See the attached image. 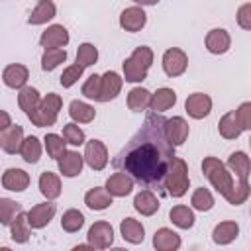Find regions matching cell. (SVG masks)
Returning a JSON list of instances; mask_svg holds the SVG:
<instances>
[{"label": "cell", "mask_w": 251, "mask_h": 251, "mask_svg": "<svg viewBox=\"0 0 251 251\" xmlns=\"http://www.w3.org/2000/svg\"><path fill=\"white\" fill-rule=\"evenodd\" d=\"M175 159V145L165 131V118L157 112L149 114L131 139L114 159V169L131 176L141 188L165 194L163 180Z\"/></svg>", "instance_id": "cell-1"}, {"label": "cell", "mask_w": 251, "mask_h": 251, "mask_svg": "<svg viewBox=\"0 0 251 251\" xmlns=\"http://www.w3.org/2000/svg\"><path fill=\"white\" fill-rule=\"evenodd\" d=\"M153 63V51L147 45H139L124 61V78L127 82H141L147 78V71Z\"/></svg>", "instance_id": "cell-2"}, {"label": "cell", "mask_w": 251, "mask_h": 251, "mask_svg": "<svg viewBox=\"0 0 251 251\" xmlns=\"http://www.w3.org/2000/svg\"><path fill=\"white\" fill-rule=\"evenodd\" d=\"M202 173L206 175V178L212 182V186L224 196L227 198L233 190V178H231V173L226 169V165L216 159V157H206L202 161Z\"/></svg>", "instance_id": "cell-3"}, {"label": "cell", "mask_w": 251, "mask_h": 251, "mask_svg": "<svg viewBox=\"0 0 251 251\" xmlns=\"http://www.w3.org/2000/svg\"><path fill=\"white\" fill-rule=\"evenodd\" d=\"M63 108V98L55 92H49L45 94L39 104L35 106V110H31L27 114L29 122L37 127H47V126H53L57 122V116H59V110Z\"/></svg>", "instance_id": "cell-4"}, {"label": "cell", "mask_w": 251, "mask_h": 251, "mask_svg": "<svg viewBox=\"0 0 251 251\" xmlns=\"http://www.w3.org/2000/svg\"><path fill=\"white\" fill-rule=\"evenodd\" d=\"M188 184H190V178H188V165L175 157L167 175H165V180H163V188H165V194L173 196V198H180L186 194L188 190Z\"/></svg>", "instance_id": "cell-5"}, {"label": "cell", "mask_w": 251, "mask_h": 251, "mask_svg": "<svg viewBox=\"0 0 251 251\" xmlns=\"http://www.w3.org/2000/svg\"><path fill=\"white\" fill-rule=\"evenodd\" d=\"M188 67V57L182 49L178 47H171L163 53V71L167 73V76L175 78L180 76Z\"/></svg>", "instance_id": "cell-6"}, {"label": "cell", "mask_w": 251, "mask_h": 251, "mask_svg": "<svg viewBox=\"0 0 251 251\" xmlns=\"http://www.w3.org/2000/svg\"><path fill=\"white\" fill-rule=\"evenodd\" d=\"M84 143H86V147H84L82 159L86 161V165L92 171H102L108 165V149H106V145L100 139H90V141H84Z\"/></svg>", "instance_id": "cell-7"}, {"label": "cell", "mask_w": 251, "mask_h": 251, "mask_svg": "<svg viewBox=\"0 0 251 251\" xmlns=\"http://www.w3.org/2000/svg\"><path fill=\"white\" fill-rule=\"evenodd\" d=\"M86 237L92 249H108L114 243V229L108 222H96L90 226Z\"/></svg>", "instance_id": "cell-8"}, {"label": "cell", "mask_w": 251, "mask_h": 251, "mask_svg": "<svg viewBox=\"0 0 251 251\" xmlns=\"http://www.w3.org/2000/svg\"><path fill=\"white\" fill-rule=\"evenodd\" d=\"M55 212H57V204L51 202V200L41 202V204H35V206L27 212L29 227H33V229H41V227H45V226L53 220Z\"/></svg>", "instance_id": "cell-9"}, {"label": "cell", "mask_w": 251, "mask_h": 251, "mask_svg": "<svg viewBox=\"0 0 251 251\" xmlns=\"http://www.w3.org/2000/svg\"><path fill=\"white\" fill-rule=\"evenodd\" d=\"M124 78L116 73V71H106L100 76V94H98V102H110L114 100L120 90H122Z\"/></svg>", "instance_id": "cell-10"}, {"label": "cell", "mask_w": 251, "mask_h": 251, "mask_svg": "<svg viewBox=\"0 0 251 251\" xmlns=\"http://www.w3.org/2000/svg\"><path fill=\"white\" fill-rule=\"evenodd\" d=\"M184 110L188 112L190 118L202 120V118H206V116L210 114V110H212V98H210L208 94H204V92H194V94H190V96L186 98Z\"/></svg>", "instance_id": "cell-11"}, {"label": "cell", "mask_w": 251, "mask_h": 251, "mask_svg": "<svg viewBox=\"0 0 251 251\" xmlns=\"http://www.w3.org/2000/svg\"><path fill=\"white\" fill-rule=\"evenodd\" d=\"M39 43H41V47H43V49H57V47H65V45L69 43V31H67L63 25L53 24V25H49V27L41 33Z\"/></svg>", "instance_id": "cell-12"}, {"label": "cell", "mask_w": 251, "mask_h": 251, "mask_svg": "<svg viewBox=\"0 0 251 251\" xmlns=\"http://www.w3.org/2000/svg\"><path fill=\"white\" fill-rule=\"evenodd\" d=\"M147 22V14L139 6H129L120 14V25L126 31H139Z\"/></svg>", "instance_id": "cell-13"}, {"label": "cell", "mask_w": 251, "mask_h": 251, "mask_svg": "<svg viewBox=\"0 0 251 251\" xmlns=\"http://www.w3.org/2000/svg\"><path fill=\"white\" fill-rule=\"evenodd\" d=\"M165 131H167V137H169V141L176 147V145H182L184 141H186V137H188V124H186V120L184 118H180V116H175V118H169V120H165Z\"/></svg>", "instance_id": "cell-14"}, {"label": "cell", "mask_w": 251, "mask_h": 251, "mask_svg": "<svg viewBox=\"0 0 251 251\" xmlns=\"http://www.w3.org/2000/svg\"><path fill=\"white\" fill-rule=\"evenodd\" d=\"M57 161H59V173L63 176H69V178L78 176L82 171V165H84L82 155L76 151H65Z\"/></svg>", "instance_id": "cell-15"}, {"label": "cell", "mask_w": 251, "mask_h": 251, "mask_svg": "<svg viewBox=\"0 0 251 251\" xmlns=\"http://www.w3.org/2000/svg\"><path fill=\"white\" fill-rule=\"evenodd\" d=\"M27 78H29V71L25 65H20V63L8 65L2 73V80L8 88H24Z\"/></svg>", "instance_id": "cell-16"}, {"label": "cell", "mask_w": 251, "mask_h": 251, "mask_svg": "<svg viewBox=\"0 0 251 251\" xmlns=\"http://www.w3.org/2000/svg\"><path fill=\"white\" fill-rule=\"evenodd\" d=\"M133 180H131V176H127L126 173H122V171H118V173H114L108 180H106V190L112 194V196H118V198H122V196H127V194H131V190H133Z\"/></svg>", "instance_id": "cell-17"}, {"label": "cell", "mask_w": 251, "mask_h": 251, "mask_svg": "<svg viewBox=\"0 0 251 251\" xmlns=\"http://www.w3.org/2000/svg\"><path fill=\"white\" fill-rule=\"evenodd\" d=\"M22 141H24V127L22 126H8L4 131H2V135H0V147L6 151V153H10V155H14V153H20V145H22Z\"/></svg>", "instance_id": "cell-18"}, {"label": "cell", "mask_w": 251, "mask_h": 251, "mask_svg": "<svg viewBox=\"0 0 251 251\" xmlns=\"http://www.w3.org/2000/svg\"><path fill=\"white\" fill-rule=\"evenodd\" d=\"M2 186L12 192H24L29 186V175L24 169H8L2 175Z\"/></svg>", "instance_id": "cell-19"}, {"label": "cell", "mask_w": 251, "mask_h": 251, "mask_svg": "<svg viewBox=\"0 0 251 251\" xmlns=\"http://www.w3.org/2000/svg\"><path fill=\"white\" fill-rule=\"evenodd\" d=\"M153 247L157 251H176L180 247V235L169 227H159L153 235Z\"/></svg>", "instance_id": "cell-20"}, {"label": "cell", "mask_w": 251, "mask_h": 251, "mask_svg": "<svg viewBox=\"0 0 251 251\" xmlns=\"http://www.w3.org/2000/svg\"><path fill=\"white\" fill-rule=\"evenodd\" d=\"M231 45V37L226 29L222 27H216V29H210L208 35H206V49L214 55H220V53H226Z\"/></svg>", "instance_id": "cell-21"}, {"label": "cell", "mask_w": 251, "mask_h": 251, "mask_svg": "<svg viewBox=\"0 0 251 251\" xmlns=\"http://www.w3.org/2000/svg\"><path fill=\"white\" fill-rule=\"evenodd\" d=\"M159 198L153 194V190H141L135 194L133 198V208L141 214V216H153L157 210H159Z\"/></svg>", "instance_id": "cell-22"}, {"label": "cell", "mask_w": 251, "mask_h": 251, "mask_svg": "<svg viewBox=\"0 0 251 251\" xmlns=\"http://www.w3.org/2000/svg\"><path fill=\"white\" fill-rule=\"evenodd\" d=\"M112 194L106 190V188H100V186H94L90 188L86 194H84V204L90 208V210H106L108 206H112Z\"/></svg>", "instance_id": "cell-23"}, {"label": "cell", "mask_w": 251, "mask_h": 251, "mask_svg": "<svg viewBox=\"0 0 251 251\" xmlns=\"http://www.w3.org/2000/svg\"><path fill=\"white\" fill-rule=\"evenodd\" d=\"M120 233L126 241L129 243H141L145 239V227L141 226V222L133 220V218H124L120 224Z\"/></svg>", "instance_id": "cell-24"}, {"label": "cell", "mask_w": 251, "mask_h": 251, "mask_svg": "<svg viewBox=\"0 0 251 251\" xmlns=\"http://www.w3.org/2000/svg\"><path fill=\"white\" fill-rule=\"evenodd\" d=\"M57 14V8L53 4V0H39L37 6L31 10L27 22L31 25H41V24H47L49 20H53Z\"/></svg>", "instance_id": "cell-25"}, {"label": "cell", "mask_w": 251, "mask_h": 251, "mask_svg": "<svg viewBox=\"0 0 251 251\" xmlns=\"http://www.w3.org/2000/svg\"><path fill=\"white\" fill-rule=\"evenodd\" d=\"M39 192L47 200L59 198L61 196V178L55 173H51V171L41 173V176H39Z\"/></svg>", "instance_id": "cell-26"}, {"label": "cell", "mask_w": 251, "mask_h": 251, "mask_svg": "<svg viewBox=\"0 0 251 251\" xmlns=\"http://www.w3.org/2000/svg\"><path fill=\"white\" fill-rule=\"evenodd\" d=\"M175 102H176V94H175V90L163 86V88H159L155 94H151V104H149V108H151L153 112L161 114V112L173 108Z\"/></svg>", "instance_id": "cell-27"}, {"label": "cell", "mask_w": 251, "mask_h": 251, "mask_svg": "<svg viewBox=\"0 0 251 251\" xmlns=\"http://www.w3.org/2000/svg\"><path fill=\"white\" fill-rule=\"evenodd\" d=\"M237 233H239V226L235 222H220L212 231V239L218 245H227L237 237Z\"/></svg>", "instance_id": "cell-28"}, {"label": "cell", "mask_w": 251, "mask_h": 251, "mask_svg": "<svg viewBox=\"0 0 251 251\" xmlns=\"http://www.w3.org/2000/svg\"><path fill=\"white\" fill-rule=\"evenodd\" d=\"M227 167L237 175L239 180H247V178H249L251 163H249L247 153H243V151H233V153L227 157Z\"/></svg>", "instance_id": "cell-29"}, {"label": "cell", "mask_w": 251, "mask_h": 251, "mask_svg": "<svg viewBox=\"0 0 251 251\" xmlns=\"http://www.w3.org/2000/svg\"><path fill=\"white\" fill-rule=\"evenodd\" d=\"M69 116L78 124H90L96 116V110L82 100H73L69 104Z\"/></svg>", "instance_id": "cell-30"}, {"label": "cell", "mask_w": 251, "mask_h": 251, "mask_svg": "<svg viewBox=\"0 0 251 251\" xmlns=\"http://www.w3.org/2000/svg\"><path fill=\"white\" fill-rule=\"evenodd\" d=\"M169 218H171V222L176 226V227H180V229H190L192 226H194V212L188 208V206H182V204H178V206H173L171 208V212H169Z\"/></svg>", "instance_id": "cell-31"}, {"label": "cell", "mask_w": 251, "mask_h": 251, "mask_svg": "<svg viewBox=\"0 0 251 251\" xmlns=\"http://www.w3.org/2000/svg\"><path fill=\"white\" fill-rule=\"evenodd\" d=\"M20 155H22V159H24L25 163H29V165L37 163L39 157H41V143H39V139H37L35 135L24 137V141H22V145H20Z\"/></svg>", "instance_id": "cell-32"}, {"label": "cell", "mask_w": 251, "mask_h": 251, "mask_svg": "<svg viewBox=\"0 0 251 251\" xmlns=\"http://www.w3.org/2000/svg\"><path fill=\"white\" fill-rule=\"evenodd\" d=\"M149 104H151V92L147 88L135 86V88L129 90V94H127V106H129V110L143 112V110L149 108Z\"/></svg>", "instance_id": "cell-33"}, {"label": "cell", "mask_w": 251, "mask_h": 251, "mask_svg": "<svg viewBox=\"0 0 251 251\" xmlns=\"http://www.w3.org/2000/svg\"><path fill=\"white\" fill-rule=\"evenodd\" d=\"M218 131H220V135L226 137V139H237V137H239V133H241L243 129L239 127V124H237V120H235V112H227V114H224V116L220 118V122H218Z\"/></svg>", "instance_id": "cell-34"}, {"label": "cell", "mask_w": 251, "mask_h": 251, "mask_svg": "<svg viewBox=\"0 0 251 251\" xmlns=\"http://www.w3.org/2000/svg\"><path fill=\"white\" fill-rule=\"evenodd\" d=\"M10 229H12V239L16 241V243H25L27 239H29V222H27V214L22 210L16 218H14V222L10 224Z\"/></svg>", "instance_id": "cell-35"}, {"label": "cell", "mask_w": 251, "mask_h": 251, "mask_svg": "<svg viewBox=\"0 0 251 251\" xmlns=\"http://www.w3.org/2000/svg\"><path fill=\"white\" fill-rule=\"evenodd\" d=\"M39 100H41V96H39L37 88H33V86H24V88H20L18 104H20V108H22L25 114H29L31 110H35V106L39 104Z\"/></svg>", "instance_id": "cell-36"}, {"label": "cell", "mask_w": 251, "mask_h": 251, "mask_svg": "<svg viewBox=\"0 0 251 251\" xmlns=\"http://www.w3.org/2000/svg\"><path fill=\"white\" fill-rule=\"evenodd\" d=\"M67 59V51L63 47H57V49H45L43 55H41V69L43 71H53L57 69L61 63H65Z\"/></svg>", "instance_id": "cell-37"}, {"label": "cell", "mask_w": 251, "mask_h": 251, "mask_svg": "<svg viewBox=\"0 0 251 251\" xmlns=\"http://www.w3.org/2000/svg\"><path fill=\"white\" fill-rule=\"evenodd\" d=\"M22 212V204L12 200V198H0V224L10 226L14 218Z\"/></svg>", "instance_id": "cell-38"}, {"label": "cell", "mask_w": 251, "mask_h": 251, "mask_svg": "<svg viewBox=\"0 0 251 251\" xmlns=\"http://www.w3.org/2000/svg\"><path fill=\"white\" fill-rule=\"evenodd\" d=\"M82 226H84V216H82V212H78V210H75V208L67 210V212L63 214V218H61V227H63L65 231H69V233L78 231Z\"/></svg>", "instance_id": "cell-39"}, {"label": "cell", "mask_w": 251, "mask_h": 251, "mask_svg": "<svg viewBox=\"0 0 251 251\" xmlns=\"http://www.w3.org/2000/svg\"><path fill=\"white\" fill-rule=\"evenodd\" d=\"M190 204L194 210H200V212H208L212 210L214 206V196L208 188H196L192 192V198H190Z\"/></svg>", "instance_id": "cell-40"}, {"label": "cell", "mask_w": 251, "mask_h": 251, "mask_svg": "<svg viewBox=\"0 0 251 251\" xmlns=\"http://www.w3.org/2000/svg\"><path fill=\"white\" fill-rule=\"evenodd\" d=\"M96 61H98V49H96L92 43H82V45H78L76 63H78L82 69H84V67H92Z\"/></svg>", "instance_id": "cell-41"}, {"label": "cell", "mask_w": 251, "mask_h": 251, "mask_svg": "<svg viewBox=\"0 0 251 251\" xmlns=\"http://www.w3.org/2000/svg\"><path fill=\"white\" fill-rule=\"evenodd\" d=\"M45 149H47V155L51 157V159H59L67 149H65V145H67V141L61 137V135H57V133H47L45 135Z\"/></svg>", "instance_id": "cell-42"}, {"label": "cell", "mask_w": 251, "mask_h": 251, "mask_svg": "<svg viewBox=\"0 0 251 251\" xmlns=\"http://www.w3.org/2000/svg\"><path fill=\"white\" fill-rule=\"evenodd\" d=\"M63 139L69 143V145H82L86 141L84 137V131L76 126V124H67L63 127Z\"/></svg>", "instance_id": "cell-43"}, {"label": "cell", "mask_w": 251, "mask_h": 251, "mask_svg": "<svg viewBox=\"0 0 251 251\" xmlns=\"http://www.w3.org/2000/svg\"><path fill=\"white\" fill-rule=\"evenodd\" d=\"M249 198V182L247 180H239V184H233V190H231V194L226 198L231 206H239V204H243L245 200Z\"/></svg>", "instance_id": "cell-44"}, {"label": "cell", "mask_w": 251, "mask_h": 251, "mask_svg": "<svg viewBox=\"0 0 251 251\" xmlns=\"http://www.w3.org/2000/svg\"><path fill=\"white\" fill-rule=\"evenodd\" d=\"M82 67L78 65V63H75V65H71V67H67L65 71H63V75L59 76V82H61V86H65V88H71L80 76H82Z\"/></svg>", "instance_id": "cell-45"}, {"label": "cell", "mask_w": 251, "mask_h": 251, "mask_svg": "<svg viewBox=\"0 0 251 251\" xmlns=\"http://www.w3.org/2000/svg\"><path fill=\"white\" fill-rule=\"evenodd\" d=\"M82 94L90 100H98L100 94V75H90L82 84Z\"/></svg>", "instance_id": "cell-46"}, {"label": "cell", "mask_w": 251, "mask_h": 251, "mask_svg": "<svg viewBox=\"0 0 251 251\" xmlns=\"http://www.w3.org/2000/svg\"><path fill=\"white\" fill-rule=\"evenodd\" d=\"M235 120L241 129H251V102H243L235 110Z\"/></svg>", "instance_id": "cell-47"}, {"label": "cell", "mask_w": 251, "mask_h": 251, "mask_svg": "<svg viewBox=\"0 0 251 251\" xmlns=\"http://www.w3.org/2000/svg\"><path fill=\"white\" fill-rule=\"evenodd\" d=\"M237 24L243 27V29H251V4H243L239 10H237Z\"/></svg>", "instance_id": "cell-48"}, {"label": "cell", "mask_w": 251, "mask_h": 251, "mask_svg": "<svg viewBox=\"0 0 251 251\" xmlns=\"http://www.w3.org/2000/svg\"><path fill=\"white\" fill-rule=\"evenodd\" d=\"M8 126H12V118H10V114H8V112L0 110V131H4Z\"/></svg>", "instance_id": "cell-49"}, {"label": "cell", "mask_w": 251, "mask_h": 251, "mask_svg": "<svg viewBox=\"0 0 251 251\" xmlns=\"http://www.w3.org/2000/svg\"><path fill=\"white\" fill-rule=\"evenodd\" d=\"M137 4H141V6H155L159 0H135Z\"/></svg>", "instance_id": "cell-50"}]
</instances>
